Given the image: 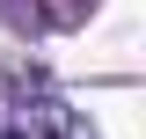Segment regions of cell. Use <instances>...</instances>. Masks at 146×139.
Returning <instances> with one entry per match:
<instances>
[{"label":"cell","instance_id":"obj_3","mask_svg":"<svg viewBox=\"0 0 146 139\" xmlns=\"http://www.w3.org/2000/svg\"><path fill=\"white\" fill-rule=\"evenodd\" d=\"M0 139H15V124H7V117H0Z\"/></svg>","mask_w":146,"mask_h":139},{"label":"cell","instance_id":"obj_1","mask_svg":"<svg viewBox=\"0 0 146 139\" xmlns=\"http://www.w3.org/2000/svg\"><path fill=\"white\" fill-rule=\"evenodd\" d=\"M0 117L15 124V139H95L80 110H66L51 88H22V95H0Z\"/></svg>","mask_w":146,"mask_h":139},{"label":"cell","instance_id":"obj_2","mask_svg":"<svg viewBox=\"0 0 146 139\" xmlns=\"http://www.w3.org/2000/svg\"><path fill=\"white\" fill-rule=\"evenodd\" d=\"M95 0H15V22H36V29H66V22H80Z\"/></svg>","mask_w":146,"mask_h":139}]
</instances>
